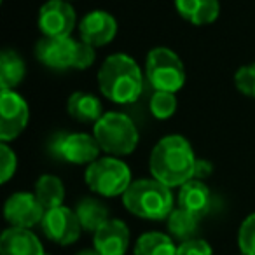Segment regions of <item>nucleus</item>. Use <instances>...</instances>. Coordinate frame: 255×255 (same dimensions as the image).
I'll list each match as a JSON object with an SVG mask.
<instances>
[{"mask_svg":"<svg viewBox=\"0 0 255 255\" xmlns=\"http://www.w3.org/2000/svg\"><path fill=\"white\" fill-rule=\"evenodd\" d=\"M194 150L180 135H168L161 138L150 152V173L170 189L182 187L185 182L194 178Z\"/></svg>","mask_w":255,"mask_h":255,"instance_id":"nucleus-1","label":"nucleus"},{"mask_svg":"<svg viewBox=\"0 0 255 255\" xmlns=\"http://www.w3.org/2000/svg\"><path fill=\"white\" fill-rule=\"evenodd\" d=\"M98 86L110 102L128 105L142 95L143 75L131 56L123 53L110 54L98 70Z\"/></svg>","mask_w":255,"mask_h":255,"instance_id":"nucleus-2","label":"nucleus"},{"mask_svg":"<svg viewBox=\"0 0 255 255\" xmlns=\"http://www.w3.org/2000/svg\"><path fill=\"white\" fill-rule=\"evenodd\" d=\"M123 205L131 215L140 219L163 220L175 210V199L171 189L152 177L131 182L123 194Z\"/></svg>","mask_w":255,"mask_h":255,"instance_id":"nucleus-3","label":"nucleus"},{"mask_svg":"<svg viewBox=\"0 0 255 255\" xmlns=\"http://www.w3.org/2000/svg\"><path fill=\"white\" fill-rule=\"evenodd\" d=\"M93 135L100 149L110 156H128L138 145V129L123 112H107L95 123Z\"/></svg>","mask_w":255,"mask_h":255,"instance_id":"nucleus-4","label":"nucleus"},{"mask_svg":"<svg viewBox=\"0 0 255 255\" xmlns=\"http://www.w3.org/2000/svg\"><path fill=\"white\" fill-rule=\"evenodd\" d=\"M84 178L88 187L103 198L123 196L133 182L129 166L116 156L98 157L88 166Z\"/></svg>","mask_w":255,"mask_h":255,"instance_id":"nucleus-5","label":"nucleus"},{"mask_svg":"<svg viewBox=\"0 0 255 255\" xmlns=\"http://www.w3.org/2000/svg\"><path fill=\"white\" fill-rule=\"evenodd\" d=\"M145 75L156 91L177 93L185 84V67L168 47H154L145 60Z\"/></svg>","mask_w":255,"mask_h":255,"instance_id":"nucleus-6","label":"nucleus"},{"mask_svg":"<svg viewBox=\"0 0 255 255\" xmlns=\"http://www.w3.org/2000/svg\"><path fill=\"white\" fill-rule=\"evenodd\" d=\"M100 145L95 135L88 133H60L51 142L54 157L72 164H91L98 159Z\"/></svg>","mask_w":255,"mask_h":255,"instance_id":"nucleus-7","label":"nucleus"},{"mask_svg":"<svg viewBox=\"0 0 255 255\" xmlns=\"http://www.w3.org/2000/svg\"><path fill=\"white\" fill-rule=\"evenodd\" d=\"M30 119L28 103L14 89L0 93V140L11 142L25 131Z\"/></svg>","mask_w":255,"mask_h":255,"instance_id":"nucleus-8","label":"nucleus"},{"mask_svg":"<svg viewBox=\"0 0 255 255\" xmlns=\"http://www.w3.org/2000/svg\"><path fill=\"white\" fill-rule=\"evenodd\" d=\"M40 227H42V233L47 240L61 245V247L75 243L82 233V226L79 222L75 210H70L63 205L46 210Z\"/></svg>","mask_w":255,"mask_h":255,"instance_id":"nucleus-9","label":"nucleus"},{"mask_svg":"<svg viewBox=\"0 0 255 255\" xmlns=\"http://www.w3.org/2000/svg\"><path fill=\"white\" fill-rule=\"evenodd\" d=\"M37 23L44 37H70L77 16L67 0H49L40 7Z\"/></svg>","mask_w":255,"mask_h":255,"instance_id":"nucleus-10","label":"nucleus"},{"mask_svg":"<svg viewBox=\"0 0 255 255\" xmlns=\"http://www.w3.org/2000/svg\"><path fill=\"white\" fill-rule=\"evenodd\" d=\"M44 213H46L44 206L39 203L37 196L30 192H16L9 196L4 205V217L11 224V227L32 229L42 222Z\"/></svg>","mask_w":255,"mask_h":255,"instance_id":"nucleus-11","label":"nucleus"},{"mask_svg":"<svg viewBox=\"0 0 255 255\" xmlns=\"http://www.w3.org/2000/svg\"><path fill=\"white\" fill-rule=\"evenodd\" d=\"M75 44L72 37H42L35 44V58L53 70L74 68Z\"/></svg>","mask_w":255,"mask_h":255,"instance_id":"nucleus-12","label":"nucleus"},{"mask_svg":"<svg viewBox=\"0 0 255 255\" xmlns=\"http://www.w3.org/2000/svg\"><path fill=\"white\" fill-rule=\"evenodd\" d=\"M117 21L107 11H91L79 23V35L81 40L95 47H102L116 39Z\"/></svg>","mask_w":255,"mask_h":255,"instance_id":"nucleus-13","label":"nucleus"},{"mask_svg":"<svg viewBox=\"0 0 255 255\" xmlns=\"http://www.w3.org/2000/svg\"><path fill=\"white\" fill-rule=\"evenodd\" d=\"M93 247L102 255H124L129 247V229L119 219H109L93 233Z\"/></svg>","mask_w":255,"mask_h":255,"instance_id":"nucleus-14","label":"nucleus"},{"mask_svg":"<svg viewBox=\"0 0 255 255\" xmlns=\"http://www.w3.org/2000/svg\"><path fill=\"white\" fill-rule=\"evenodd\" d=\"M0 255H46L40 240L30 229L9 227L0 236Z\"/></svg>","mask_w":255,"mask_h":255,"instance_id":"nucleus-15","label":"nucleus"},{"mask_svg":"<svg viewBox=\"0 0 255 255\" xmlns=\"http://www.w3.org/2000/svg\"><path fill=\"white\" fill-rule=\"evenodd\" d=\"M178 208H184L191 212L192 215L199 217L206 215L212 206V192L206 187V184L198 178H191L182 187H178Z\"/></svg>","mask_w":255,"mask_h":255,"instance_id":"nucleus-16","label":"nucleus"},{"mask_svg":"<svg viewBox=\"0 0 255 255\" xmlns=\"http://www.w3.org/2000/svg\"><path fill=\"white\" fill-rule=\"evenodd\" d=\"M177 12L196 26L210 25L219 18V0H175Z\"/></svg>","mask_w":255,"mask_h":255,"instance_id":"nucleus-17","label":"nucleus"},{"mask_svg":"<svg viewBox=\"0 0 255 255\" xmlns=\"http://www.w3.org/2000/svg\"><path fill=\"white\" fill-rule=\"evenodd\" d=\"M67 112L79 123H96L102 114V103L91 93L75 91L67 100Z\"/></svg>","mask_w":255,"mask_h":255,"instance_id":"nucleus-18","label":"nucleus"},{"mask_svg":"<svg viewBox=\"0 0 255 255\" xmlns=\"http://www.w3.org/2000/svg\"><path fill=\"white\" fill-rule=\"evenodd\" d=\"M26 65L16 51L4 49L0 54V88L14 89L25 79Z\"/></svg>","mask_w":255,"mask_h":255,"instance_id":"nucleus-19","label":"nucleus"},{"mask_svg":"<svg viewBox=\"0 0 255 255\" xmlns=\"http://www.w3.org/2000/svg\"><path fill=\"white\" fill-rule=\"evenodd\" d=\"M75 213L82 229L89 233H95L100 226L109 220V210L96 198H82L75 206Z\"/></svg>","mask_w":255,"mask_h":255,"instance_id":"nucleus-20","label":"nucleus"},{"mask_svg":"<svg viewBox=\"0 0 255 255\" xmlns=\"http://www.w3.org/2000/svg\"><path fill=\"white\" fill-rule=\"evenodd\" d=\"M177 248L171 236L150 231L136 240L135 255H177Z\"/></svg>","mask_w":255,"mask_h":255,"instance_id":"nucleus-21","label":"nucleus"},{"mask_svg":"<svg viewBox=\"0 0 255 255\" xmlns=\"http://www.w3.org/2000/svg\"><path fill=\"white\" fill-rule=\"evenodd\" d=\"M39 203L44 206V210L56 208V206L63 205L65 199V187L63 182L54 175H42L39 177L35 184V192Z\"/></svg>","mask_w":255,"mask_h":255,"instance_id":"nucleus-22","label":"nucleus"},{"mask_svg":"<svg viewBox=\"0 0 255 255\" xmlns=\"http://www.w3.org/2000/svg\"><path fill=\"white\" fill-rule=\"evenodd\" d=\"M166 220H168V233H170L171 238L180 241H187L196 238L199 217L192 215L191 212H187L184 208H175Z\"/></svg>","mask_w":255,"mask_h":255,"instance_id":"nucleus-23","label":"nucleus"},{"mask_svg":"<svg viewBox=\"0 0 255 255\" xmlns=\"http://www.w3.org/2000/svg\"><path fill=\"white\" fill-rule=\"evenodd\" d=\"M149 109L156 119L164 121L170 119L177 110V96L170 91H156L150 96Z\"/></svg>","mask_w":255,"mask_h":255,"instance_id":"nucleus-24","label":"nucleus"},{"mask_svg":"<svg viewBox=\"0 0 255 255\" xmlns=\"http://www.w3.org/2000/svg\"><path fill=\"white\" fill-rule=\"evenodd\" d=\"M238 245L241 254L255 255V213L248 215L241 224L238 233Z\"/></svg>","mask_w":255,"mask_h":255,"instance_id":"nucleus-25","label":"nucleus"},{"mask_svg":"<svg viewBox=\"0 0 255 255\" xmlns=\"http://www.w3.org/2000/svg\"><path fill=\"white\" fill-rule=\"evenodd\" d=\"M16 168H18L16 152L7 145V142H2V145H0V182L7 184L14 177Z\"/></svg>","mask_w":255,"mask_h":255,"instance_id":"nucleus-26","label":"nucleus"},{"mask_svg":"<svg viewBox=\"0 0 255 255\" xmlns=\"http://www.w3.org/2000/svg\"><path fill=\"white\" fill-rule=\"evenodd\" d=\"M234 86L245 96L255 98V63L238 68V72L234 74Z\"/></svg>","mask_w":255,"mask_h":255,"instance_id":"nucleus-27","label":"nucleus"},{"mask_svg":"<svg viewBox=\"0 0 255 255\" xmlns=\"http://www.w3.org/2000/svg\"><path fill=\"white\" fill-rule=\"evenodd\" d=\"M96 60L95 46L84 42V40H77L75 44V56H74V68L77 70H84L89 68Z\"/></svg>","mask_w":255,"mask_h":255,"instance_id":"nucleus-28","label":"nucleus"},{"mask_svg":"<svg viewBox=\"0 0 255 255\" xmlns=\"http://www.w3.org/2000/svg\"><path fill=\"white\" fill-rule=\"evenodd\" d=\"M177 255H213V250L205 240L192 238V240L182 241L178 245Z\"/></svg>","mask_w":255,"mask_h":255,"instance_id":"nucleus-29","label":"nucleus"},{"mask_svg":"<svg viewBox=\"0 0 255 255\" xmlns=\"http://www.w3.org/2000/svg\"><path fill=\"white\" fill-rule=\"evenodd\" d=\"M213 171V166L210 161L206 159H196V166H194V178L198 180H205L206 177H210Z\"/></svg>","mask_w":255,"mask_h":255,"instance_id":"nucleus-30","label":"nucleus"},{"mask_svg":"<svg viewBox=\"0 0 255 255\" xmlns=\"http://www.w3.org/2000/svg\"><path fill=\"white\" fill-rule=\"evenodd\" d=\"M75 255H102L98 250H96L95 247L93 248H84V250H81V252H77Z\"/></svg>","mask_w":255,"mask_h":255,"instance_id":"nucleus-31","label":"nucleus"},{"mask_svg":"<svg viewBox=\"0 0 255 255\" xmlns=\"http://www.w3.org/2000/svg\"><path fill=\"white\" fill-rule=\"evenodd\" d=\"M67 2H70V0H67Z\"/></svg>","mask_w":255,"mask_h":255,"instance_id":"nucleus-32","label":"nucleus"},{"mask_svg":"<svg viewBox=\"0 0 255 255\" xmlns=\"http://www.w3.org/2000/svg\"><path fill=\"white\" fill-rule=\"evenodd\" d=\"M241 255H245V254H241Z\"/></svg>","mask_w":255,"mask_h":255,"instance_id":"nucleus-33","label":"nucleus"}]
</instances>
